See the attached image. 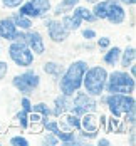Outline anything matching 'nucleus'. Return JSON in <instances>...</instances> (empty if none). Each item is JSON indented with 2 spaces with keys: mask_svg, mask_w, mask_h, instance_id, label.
I'll return each instance as SVG.
<instances>
[{
  "mask_svg": "<svg viewBox=\"0 0 136 146\" xmlns=\"http://www.w3.org/2000/svg\"><path fill=\"white\" fill-rule=\"evenodd\" d=\"M0 37L2 39H9V40H17V39H24V34H19L12 19H2L0 20Z\"/></svg>",
  "mask_w": 136,
  "mask_h": 146,
  "instance_id": "nucleus-10",
  "label": "nucleus"
},
{
  "mask_svg": "<svg viewBox=\"0 0 136 146\" xmlns=\"http://www.w3.org/2000/svg\"><path fill=\"white\" fill-rule=\"evenodd\" d=\"M99 145L106 146V145H109V141H107V139H101V141H99Z\"/></svg>",
  "mask_w": 136,
  "mask_h": 146,
  "instance_id": "nucleus-33",
  "label": "nucleus"
},
{
  "mask_svg": "<svg viewBox=\"0 0 136 146\" xmlns=\"http://www.w3.org/2000/svg\"><path fill=\"white\" fill-rule=\"evenodd\" d=\"M14 86L20 92L29 94V92H32L34 89L39 86V76L34 72H25L22 76H17V77H14Z\"/></svg>",
  "mask_w": 136,
  "mask_h": 146,
  "instance_id": "nucleus-7",
  "label": "nucleus"
},
{
  "mask_svg": "<svg viewBox=\"0 0 136 146\" xmlns=\"http://www.w3.org/2000/svg\"><path fill=\"white\" fill-rule=\"evenodd\" d=\"M15 119L19 121V124H20L22 128H27V124H29V119H27V111H22V113H19Z\"/></svg>",
  "mask_w": 136,
  "mask_h": 146,
  "instance_id": "nucleus-22",
  "label": "nucleus"
},
{
  "mask_svg": "<svg viewBox=\"0 0 136 146\" xmlns=\"http://www.w3.org/2000/svg\"><path fill=\"white\" fill-rule=\"evenodd\" d=\"M106 77L107 74L103 67H92L89 71L84 72V86H86V91L89 92L91 96H99L104 89V84H106Z\"/></svg>",
  "mask_w": 136,
  "mask_h": 146,
  "instance_id": "nucleus-4",
  "label": "nucleus"
},
{
  "mask_svg": "<svg viewBox=\"0 0 136 146\" xmlns=\"http://www.w3.org/2000/svg\"><path fill=\"white\" fill-rule=\"evenodd\" d=\"M9 52H10L12 60L15 64H19V66H30L32 60H34V56H32L30 49L24 42H14L10 45Z\"/></svg>",
  "mask_w": 136,
  "mask_h": 146,
  "instance_id": "nucleus-6",
  "label": "nucleus"
},
{
  "mask_svg": "<svg viewBox=\"0 0 136 146\" xmlns=\"http://www.w3.org/2000/svg\"><path fill=\"white\" fill-rule=\"evenodd\" d=\"M24 39L27 40L30 50H34L35 54H42V52H44V49H45L44 47V40H42V37H40L39 32H29V34H25Z\"/></svg>",
  "mask_w": 136,
  "mask_h": 146,
  "instance_id": "nucleus-13",
  "label": "nucleus"
},
{
  "mask_svg": "<svg viewBox=\"0 0 136 146\" xmlns=\"http://www.w3.org/2000/svg\"><path fill=\"white\" fill-rule=\"evenodd\" d=\"M77 2L79 0H64L62 3L57 5V9H56V12L54 14H64V12H67V10H71V9H74L76 5H77Z\"/></svg>",
  "mask_w": 136,
  "mask_h": 146,
  "instance_id": "nucleus-16",
  "label": "nucleus"
},
{
  "mask_svg": "<svg viewBox=\"0 0 136 146\" xmlns=\"http://www.w3.org/2000/svg\"><path fill=\"white\" fill-rule=\"evenodd\" d=\"M32 109H34V113H40V114H44V116H49V114H50V111L47 109L45 104H35Z\"/></svg>",
  "mask_w": 136,
  "mask_h": 146,
  "instance_id": "nucleus-23",
  "label": "nucleus"
},
{
  "mask_svg": "<svg viewBox=\"0 0 136 146\" xmlns=\"http://www.w3.org/2000/svg\"><path fill=\"white\" fill-rule=\"evenodd\" d=\"M92 15L96 19H107L111 24H121L124 20V10L118 3V0H104L101 3L96 2Z\"/></svg>",
  "mask_w": 136,
  "mask_h": 146,
  "instance_id": "nucleus-2",
  "label": "nucleus"
},
{
  "mask_svg": "<svg viewBox=\"0 0 136 146\" xmlns=\"http://www.w3.org/2000/svg\"><path fill=\"white\" fill-rule=\"evenodd\" d=\"M44 143L45 145H56L57 143V136L54 134V136H47V138H44Z\"/></svg>",
  "mask_w": 136,
  "mask_h": 146,
  "instance_id": "nucleus-27",
  "label": "nucleus"
},
{
  "mask_svg": "<svg viewBox=\"0 0 136 146\" xmlns=\"http://www.w3.org/2000/svg\"><path fill=\"white\" fill-rule=\"evenodd\" d=\"M47 29H49V35H50V39H52L54 42H62V40H66V37H67V34H69V30L62 25V22H57V20L47 22Z\"/></svg>",
  "mask_w": 136,
  "mask_h": 146,
  "instance_id": "nucleus-11",
  "label": "nucleus"
},
{
  "mask_svg": "<svg viewBox=\"0 0 136 146\" xmlns=\"http://www.w3.org/2000/svg\"><path fill=\"white\" fill-rule=\"evenodd\" d=\"M44 71L49 74H57L59 72V66L57 64H54V62H47L44 66Z\"/></svg>",
  "mask_w": 136,
  "mask_h": 146,
  "instance_id": "nucleus-24",
  "label": "nucleus"
},
{
  "mask_svg": "<svg viewBox=\"0 0 136 146\" xmlns=\"http://www.w3.org/2000/svg\"><path fill=\"white\" fill-rule=\"evenodd\" d=\"M98 44H99V47H107V45H109V39H106L104 37V39H101Z\"/></svg>",
  "mask_w": 136,
  "mask_h": 146,
  "instance_id": "nucleus-31",
  "label": "nucleus"
},
{
  "mask_svg": "<svg viewBox=\"0 0 136 146\" xmlns=\"http://www.w3.org/2000/svg\"><path fill=\"white\" fill-rule=\"evenodd\" d=\"M74 14L76 15H79V17H81V20H94V19H96V17H94V15L91 14L89 10H88V9H82V7H79V9H76L74 10Z\"/></svg>",
  "mask_w": 136,
  "mask_h": 146,
  "instance_id": "nucleus-21",
  "label": "nucleus"
},
{
  "mask_svg": "<svg viewBox=\"0 0 136 146\" xmlns=\"http://www.w3.org/2000/svg\"><path fill=\"white\" fill-rule=\"evenodd\" d=\"M62 25L66 27L67 30H74V29H79V25H81V17L79 15H66L64 19H62Z\"/></svg>",
  "mask_w": 136,
  "mask_h": 146,
  "instance_id": "nucleus-14",
  "label": "nucleus"
},
{
  "mask_svg": "<svg viewBox=\"0 0 136 146\" xmlns=\"http://www.w3.org/2000/svg\"><path fill=\"white\" fill-rule=\"evenodd\" d=\"M96 34H94V30H84V37L86 39H92Z\"/></svg>",
  "mask_w": 136,
  "mask_h": 146,
  "instance_id": "nucleus-30",
  "label": "nucleus"
},
{
  "mask_svg": "<svg viewBox=\"0 0 136 146\" xmlns=\"http://www.w3.org/2000/svg\"><path fill=\"white\" fill-rule=\"evenodd\" d=\"M81 128L84 129V134H89V138L96 136V131H98V117L92 116L91 113H86V114H82Z\"/></svg>",
  "mask_w": 136,
  "mask_h": 146,
  "instance_id": "nucleus-12",
  "label": "nucleus"
},
{
  "mask_svg": "<svg viewBox=\"0 0 136 146\" xmlns=\"http://www.w3.org/2000/svg\"><path fill=\"white\" fill-rule=\"evenodd\" d=\"M119 54H121V50L118 49V47H114V49H111V50L104 56V60L107 62V64L114 66V64L118 62V59H119Z\"/></svg>",
  "mask_w": 136,
  "mask_h": 146,
  "instance_id": "nucleus-18",
  "label": "nucleus"
},
{
  "mask_svg": "<svg viewBox=\"0 0 136 146\" xmlns=\"http://www.w3.org/2000/svg\"><path fill=\"white\" fill-rule=\"evenodd\" d=\"M88 71V64L82 62V60H77L74 62L64 74V77L60 79V91L62 94L66 96H71L74 94L77 89L81 88L82 84V77H84V72Z\"/></svg>",
  "mask_w": 136,
  "mask_h": 146,
  "instance_id": "nucleus-1",
  "label": "nucleus"
},
{
  "mask_svg": "<svg viewBox=\"0 0 136 146\" xmlns=\"http://www.w3.org/2000/svg\"><path fill=\"white\" fill-rule=\"evenodd\" d=\"M121 2H123V3H129V5H133L136 0H121Z\"/></svg>",
  "mask_w": 136,
  "mask_h": 146,
  "instance_id": "nucleus-32",
  "label": "nucleus"
},
{
  "mask_svg": "<svg viewBox=\"0 0 136 146\" xmlns=\"http://www.w3.org/2000/svg\"><path fill=\"white\" fill-rule=\"evenodd\" d=\"M12 20H14L15 27H20V29H30V25H32L30 19H27L25 15H22V14L15 15V17L12 19Z\"/></svg>",
  "mask_w": 136,
  "mask_h": 146,
  "instance_id": "nucleus-17",
  "label": "nucleus"
},
{
  "mask_svg": "<svg viewBox=\"0 0 136 146\" xmlns=\"http://www.w3.org/2000/svg\"><path fill=\"white\" fill-rule=\"evenodd\" d=\"M22 106H24V111H27V113L32 109V106H30V102H29L27 98H25V99H22Z\"/></svg>",
  "mask_w": 136,
  "mask_h": 146,
  "instance_id": "nucleus-29",
  "label": "nucleus"
},
{
  "mask_svg": "<svg viewBox=\"0 0 136 146\" xmlns=\"http://www.w3.org/2000/svg\"><path fill=\"white\" fill-rule=\"evenodd\" d=\"M50 9V2L49 0H30L29 3L22 5V14L27 17H40Z\"/></svg>",
  "mask_w": 136,
  "mask_h": 146,
  "instance_id": "nucleus-8",
  "label": "nucleus"
},
{
  "mask_svg": "<svg viewBox=\"0 0 136 146\" xmlns=\"http://www.w3.org/2000/svg\"><path fill=\"white\" fill-rule=\"evenodd\" d=\"M22 2H24V0H3V5H5V7H10V9H14V7H19Z\"/></svg>",
  "mask_w": 136,
  "mask_h": 146,
  "instance_id": "nucleus-26",
  "label": "nucleus"
},
{
  "mask_svg": "<svg viewBox=\"0 0 136 146\" xmlns=\"http://www.w3.org/2000/svg\"><path fill=\"white\" fill-rule=\"evenodd\" d=\"M106 102L114 117H121L123 114H128L129 111L135 109V99L126 94H111Z\"/></svg>",
  "mask_w": 136,
  "mask_h": 146,
  "instance_id": "nucleus-5",
  "label": "nucleus"
},
{
  "mask_svg": "<svg viewBox=\"0 0 136 146\" xmlns=\"http://www.w3.org/2000/svg\"><path fill=\"white\" fill-rule=\"evenodd\" d=\"M66 102H67L66 94H64L62 98H57V99H56V109H54V114H56V116H60V114L66 111Z\"/></svg>",
  "mask_w": 136,
  "mask_h": 146,
  "instance_id": "nucleus-19",
  "label": "nucleus"
},
{
  "mask_svg": "<svg viewBox=\"0 0 136 146\" xmlns=\"http://www.w3.org/2000/svg\"><path fill=\"white\" fill-rule=\"evenodd\" d=\"M74 109H72V113L74 114H86V113H92L94 109H96V101L88 96V94H77L74 99Z\"/></svg>",
  "mask_w": 136,
  "mask_h": 146,
  "instance_id": "nucleus-9",
  "label": "nucleus"
},
{
  "mask_svg": "<svg viewBox=\"0 0 136 146\" xmlns=\"http://www.w3.org/2000/svg\"><path fill=\"white\" fill-rule=\"evenodd\" d=\"M10 143L15 145V146H27V145H29V143H27V139H25V138H20V136H19V138H12V139H10Z\"/></svg>",
  "mask_w": 136,
  "mask_h": 146,
  "instance_id": "nucleus-25",
  "label": "nucleus"
},
{
  "mask_svg": "<svg viewBox=\"0 0 136 146\" xmlns=\"http://www.w3.org/2000/svg\"><path fill=\"white\" fill-rule=\"evenodd\" d=\"M133 59H135V49L129 47V49H126V52H124V56H123V60H121L123 67H128V66L133 62Z\"/></svg>",
  "mask_w": 136,
  "mask_h": 146,
  "instance_id": "nucleus-20",
  "label": "nucleus"
},
{
  "mask_svg": "<svg viewBox=\"0 0 136 146\" xmlns=\"http://www.w3.org/2000/svg\"><path fill=\"white\" fill-rule=\"evenodd\" d=\"M88 2H91V3H96V2H98V0H88Z\"/></svg>",
  "mask_w": 136,
  "mask_h": 146,
  "instance_id": "nucleus-34",
  "label": "nucleus"
},
{
  "mask_svg": "<svg viewBox=\"0 0 136 146\" xmlns=\"http://www.w3.org/2000/svg\"><path fill=\"white\" fill-rule=\"evenodd\" d=\"M7 69H9V67H7V64H5V62H0V79L7 74Z\"/></svg>",
  "mask_w": 136,
  "mask_h": 146,
  "instance_id": "nucleus-28",
  "label": "nucleus"
},
{
  "mask_svg": "<svg viewBox=\"0 0 136 146\" xmlns=\"http://www.w3.org/2000/svg\"><path fill=\"white\" fill-rule=\"evenodd\" d=\"M104 86L107 92L111 94H128V92H133L135 89V79L126 72H113L107 79V84Z\"/></svg>",
  "mask_w": 136,
  "mask_h": 146,
  "instance_id": "nucleus-3",
  "label": "nucleus"
},
{
  "mask_svg": "<svg viewBox=\"0 0 136 146\" xmlns=\"http://www.w3.org/2000/svg\"><path fill=\"white\" fill-rule=\"evenodd\" d=\"M60 121L67 126V129H81V121L76 117V114H67V116L62 117Z\"/></svg>",
  "mask_w": 136,
  "mask_h": 146,
  "instance_id": "nucleus-15",
  "label": "nucleus"
}]
</instances>
